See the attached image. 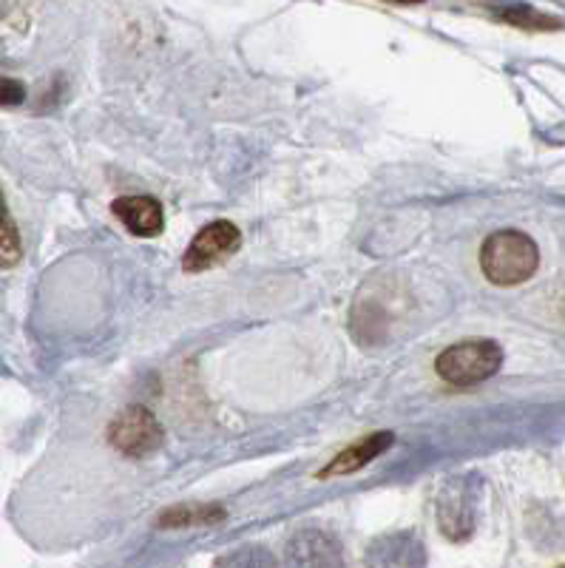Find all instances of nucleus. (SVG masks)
<instances>
[{
    "label": "nucleus",
    "instance_id": "obj_9",
    "mask_svg": "<svg viewBox=\"0 0 565 568\" xmlns=\"http://www.w3.org/2000/svg\"><path fill=\"white\" fill-rule=\"evenodd\" d=\"M392 433H375L370 438H364L361 444L347 446L344 453L335 455L322 471H319V478H339V475H353V471L364 469L366 464H373L379 455H384L386 449L392 446Z\"/></svg>",
    "mask_w": 565,
    "mask_h": 568
},
{
    "label": "nucleus",
    "instance_id": "obj_13",
    "mask_svg": "<svg viewBox=\"0 0 565 568\" xmlns=\"http://www.w3.org/2000/svg\"><path fill=\"white\" fill-rule=\"evenodd\" d=\"M23 98H27L23 83H18V80L12 78H0V105H3V109H9V105H20L23 103Z\"/></svg>",
    "mask_w": 565,
    "mask_h": 568
},
{
    "label": "nucleus",
    "instance_id": "obj_7",
    "mask_svg": "<svg viewBox=\"0 0 565 568\" xmlns=\"http://www.w3.org/2000/svg\"><path fill=\"white\" fill-rule=\"evenodd\" d=\"M290 568H344L341 542L324 529H302L287 542Z\"/></svg>",
    "mask_w": 565,
    "mask_h": 568
},
{
    "label": "nucleus",
    "instance_id": "obj_12",
    "mask_svg": "<svg viewBox=\"0 0 565 568\" xmlns=\"http://www.w3.org/2000/svg\"><path fill=\"white\" fill-rule=\"evenodd\" d=\"M20 258V236L12 216L7 211V200L0 191V267H12Z\"/></svg>",
    "mask_w": 565,
    "mask_h": 568
},
{
    "label": "nucleus",
    "instance_id": "obj_4",
    "mask_svg": "<svg viewBox=\"0 0 565 568\" xmlns=\"http://www.w3.org/2000/svg\"><path fill=\"white\" fill-rule=\"evenodd\" d=\"M239 245H242V233H239V227L233 222H211V225L202 227L193 236L185 256H182V267L188 273H202L208 267H216L222 262H228L239 251Z\"/></svg>",
    "mask_w": 565,
    "mask_h": 568
},
{
    "label": "nucleus",
    "instance_id": "obj_10",
    "mask_svg": "<svg viewBox=\"0 0 565 568\" xmlns=\"http://www.w3.org/2000/svg\"><path fill=\"white\" fill-rule=\"evenodd\" d=\"M225 517V509L219 506H176L160 517V526H202L216 524Z\"/></svg>",
    "mask_w": 565,
    "mask_h": 568
},
{
    "label": "nucleus",
    "instance_id": "obj_1",
    "mask_svg": "<svg viewBox=\"0 0 565 568\" xmlns=\"http://www.w3.org/2000/svg\"><path fill=\"white\" fill-rule=\"evenodd\" d=\"M539 251L532 236L521 231H497L483 242L481 271L492 284L514 287L537 273Z\"/></svg>",
    "mask_w": 565,
    "mask_h": 568
},
{
    "label": "nucleus",
    "instance_id": "obj_14",
    "mask_svg": "<svg viewBox=\"0 0 565 568\" xmlns=\"http://www.w3.org/2000/svg\"><path fill=\"white\" fill-rule=\"evenodd\" d=\"M559 568H565V566H559Z\"/></svg>",
    "mask_w": 565,
    "mask_h": 568
},
{
    "label": "nucleus",
    "instance_id": "obj_3",
    "mask_svg": "<svg viewBox=\"0 0 565 568\" xmlns=\"http://www.w3.org/2000/svg\"><path fill=\"white\" fill-rule=\"evenodd\" d=\"M109 440L117 453L129 458H145L160 449L162 426L145 407H129L111 420Z\"/></svg>",
    "mask_w": 565,
    "mask_h": 568
},
{
    "label": "nucleus",
    "instance_id": "obj_2",
    "mask_svg": "<svg viewBox=\"0 0 565 568\" xmlns=\"http://www.w3.org/2000/svg\"><path fill=\"white\" fill-rule=\"evenodd\" d=\"M503 349L488 338H472V342L452 344L450 349L437 355L435 369L452 387H472L501 369Z\"/></svg>",
    "mask_w": 565,
    "mask_h": 568
},
{
    "label": "nucleus",
    "instance_id": "obj_11",
    "mask_svg": "<svg viewBox=\"0 0 565 568\" xmlns=\"http://www.w3.org/2000/svg\"><path fill=\"white\" fill-rule=\"evenodd\" d=\"M213 568H279V562L262 546H244L213 562Z\"/></svg>",
    "mask_w": 565,
    "mask_h": 568
},
{
    "label": "nucleus",
    "instance_id": "obj_6",
    "mask_svg": "<svg viewBox=\"0 0 565 568\" xmlns=\"http://www.w3.org/2000/svg\"><path fill=\"white\" fill-rule=\"evenodd\" d=\"M366 568H426V549L415 531H390L370 542Z\"/></svg>",
    "mask_w": 565,
    "mask_h": 568
},
{
    "label": "nucleus",
    "instance_id": "obj_5",
    "mask_svg": "<svg viewBox=\"0 0 565 568\" xmlns=\"http://www.w3.org/2000/svg\"><path fill=\"white\" fill-rule=\"evenodd\" d=\"M475 484L470 478L450 480L437 500V524L450 540H466L475 529Z\"/></svg>",
    "mask_w": 565,
    "mask_h": 568
},
{
    "label": "nucleus",
    "instance_id": "obj_8",
    "mask_svg": "<svg viewBox=\"0 0 565 568\" xmlns=\"http://www.w3.org/2000/svg\"><path fill=\"white\" fill-rule=\"evenodd\" d=\"M114 216L129 227L134 236H157L162 233V225H165V216H162V205L151 196H122L114 205Z\"/></svg>",
    "mask_w": 565,
    "mask_h": 568
}]
</instances>
